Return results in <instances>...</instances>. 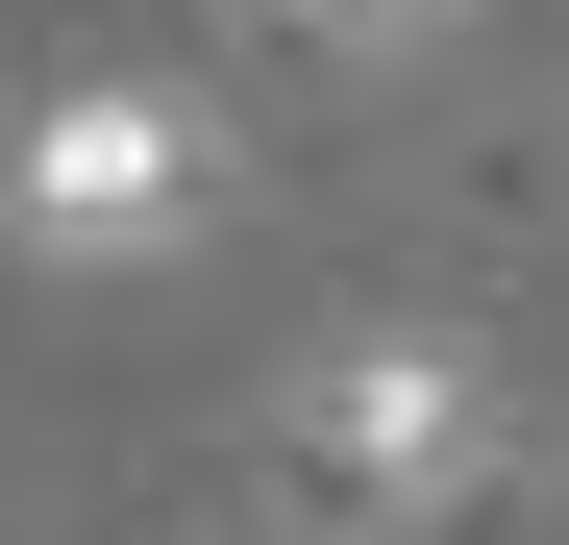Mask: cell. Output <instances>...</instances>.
Masks as SVG:
<instances>
[{
  "label": "cell",
  "mask_w": 569,
  "mask_h": 545,
  "mask_svg": "<svg viewBox=\"0 0 569 545\" xmlns=\"http://www.w3.org/2000/svg\"><path fill=\"white\" fill-rule=\"evenodd\" d=\"M223 199V125L173 100V75H74V100L0 125V224H26L50 272H149V248H199Z\"/></svg>",
  "instance_id": "obj_1"
},
{
  "label": "cell",
  "mask_w": 569,
  "mask_h": 545,
  "mask_svg": "<svg viewBox=\"0 0 569 545\" xmlns=\"http://www.w3.org/2000/svg\"><path fill=\"white\" fill-rule=\"evenodd\" d=\"M298 472H322L347 521H446L470 472H496V373L421 347V323H347L322 373H298Z\"/></svg>",
  "instance_id": "obj_2"
},
{
  "label": "cell",
  "mask_w": 569,
  "mask_h": 545,
  "mask_svg": "<svg viewBox=\"0 0 569 545\" xmlns=\"http://www.w3.org/2000/svg\"><path fill=\"white\" fill-rule=\"evenodd\" d=\"M298 26H322V50H446L470 0H298Z\"/></svg>",
  "instance_id": "obj_3"
}]
</instances>
